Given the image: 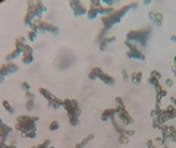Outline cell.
Returning a JSON list of instances; mask_svg holds the SVG:
<instances>
[{"label": "cell", "mask_w": 176, "mask_h": 148, "mask_svg": "<svg viewBox=\"0 0 176 148\" xmlns=\"http://www.w3.org/2000/svg\"><path fill=\"white\" fill-rule=\"evenodd\" d=\"M93 138H94V135H88V136H87V138L84 139V141H82L81 144H78V145H77V148H82V147H85L87 144L90 142V141H91Z\"/></svg>", "instance_id": "18"}, {"label": "cell", "mask_w": 176, "mask_h": 148, "mask_svg": "<svg viewBox=\"0 0 176 148\" xmlns=\"http://www.w3.org/2000/svg\"><path fill=\"white\" fill-rule=\"evenodd\" d=\"M148 18L153 21L157 27H162V24H163V15L162 13H157V12H148Z\"/></svg>", "instance_id": "12"}, {"label": "cell", "mask_w": 176, "mask_h": 148, "mask_svg": "<svg viewBox=\"0 0 176 148\" xmlns=\"http://www.w3.org/2000/svg\"><path fill=\"white\" fill-rule=\"evenodd\" d=\"M141 79H142V73H141V72H134L131 75V81L134 82V84H140Z\"/></svg>", "instance_id": "16"}, {"label": "cell", "mask_w": 176, "mask_h": 148, "mask_svg": "<svg viewBox=\"0 0 176 148\" xmlns=\"http://www.w3.org/2000/svg\"><path fill=\"white\" fill-rule=\"evenodd\" d=\"M150 34H151V29H150V28L129 31L126 35V41H131V43H135L136 45H142V47H144V45L147 44V40H148Z\"/></svg>", "instance_id": "2"}, {"label": "cell", "mask_w": 176, "mask_h": 148, "mask_svg": "<svg viewBox=\"0 0 176 148\" xmlns=\"http://www.w3.org/2000/svg\"><path fill=\"white\" fill-rule=\"evenodd\" d=\"M172 72H173V75L176 77V66H173V67H172Z\"/></svg>", "instance_id": "27"}, {"label": "cell", "mask_w": 176, "mask_h": 148, "mask_svg": "<svg viewBox=\"0 0 176 148\" xmlns=\"http://www.w3.org/2000/svg\"><path fill=\"white\" fill-rule=\"evenodd\" d=\"M131 9V6H123L122 9H119V10H115L112 15H109V16H106V18H103V24H104V27H106V29H109L110 27H113L115 24L117 22H120V19L126 15V12Z\"/></svg>", "instance_id": "3"}, {"label": "cell", "mask_w": 176, "mask_h": 148, "mask_svg": "<svg viewBox=\"0 0 176 148\" xmlns=\"http://www.w3.org/2000/svg\"><path fill=\"white\" fill-rule=\"evenodd\" d=\"M37 148H50V141H49V139H45L44 142L40 144V145H38Z\"/></svg>", "instance_id": "20"}, {"label": "cell", "mask_w": 176, "mask_h": 148, "mask_svg": "<svg viewBox=\"0 0 176 148\" xmlns=\"http://www.w3.org/2000/svg\"><path fill=\"white\" fill-rule=\"evenodd\" d=\"M35 38H37V31H31V32H29V40L34 41Z\"/></svg>", "instance_id": "23"}, {"label": "cell", "mask_w": 176, "mask_h": 148, "mask_svg": "<svg viewBox=\"0 0 176 148\" xmlns=\"http://www.w3.org/2000/svg\"><path fill=\"white\" fill-rule=\"evenodd\" d=\"M116 110H113V108H109V110H104V113L101 114V120H109V119H112L113 116H116Z\"/></svg>", "instance_id": "14"}, {"label": "cell", "mask_w": 176, "mask_h": 148, "mask_svg": "<svg viewBox=\"0 0 176 148\" xmlns=\"http://www.w3.org/2000/svg\"><path fill=\"white\" fill-rule=\"evenodd\" d=\"M9 132H12V128H9V126H6L5 123L2 125V144L6 142V138H8V134Z\"/></svg>", "instance_id": "15"}, {"label": "cell", "mask_w": 176, "mask_h": 148, "mask_svg": "<svg viewBox=\"0 0 176 148\" xmlns=\"http://www.w3.org/2000/svg\"><path fill=\"white\" fill-rule=\"evenodd\" d=\"M9 148H16V147H13V145H10V147Z\"/></svg>", "instance_id": "29"}, {"label": "cell", "mask_w": 176, "mask_h": 148, "mask_svg": "<svg viewBox=\"0 0 176 148\" xmlns=\"http://www.w3.org/2000/svg\"><path fill=\"white\" fill-rule=\"evenodd\" d=\"M123 79H125V81H128V79H129V77H128L126 71H123Z\"/></svg>", "instance_id": "26"}, {"label": "cell", "mask_w": 176, "mask_h": 148, "mask_svg": "<svg viewBox=\"0 0 176 148\" xmlns=\"http://www.w3.org/2000/svg\"><path fill=\"white\" fill-rule=\"evenodd\" d=\"M88 18L90 19H94L95 16H97V15H99V8H93V6H91L90 8V10H88Z\"/></svg>", "instance_id": "17"}, {"label": "cell", "mask_w": 176, "mask_h": 148, "mask_svg": "<svg viewBox=\"0 0 176 148\" xmlns=\"http://www.w3.org/2000/svg\"><path fill=\"white\" fill-rule=\"evenodd\" d=\"M175 63H176V57H175Z\"/></svg>", "instance_id": "30"}, {"label": "cell", "mask_w": 176, "mask_h": 148, "mask_svg": "<svg viewBox=\"0 0 176 148\" xmlns=\"http://www.w3.org/2000/svg\"><path fill=\"white\" fill-rule=\"evenodd\" d=\"M32 31H43V32H51V34H57L59 29L53 25H50V24H45L43 21H35V24L32 25Z\"/></svg>", "instance_id": "8"}, {"label": "cell", "mask_w": 176, "mask_h": 148, "mask_svg": "<svg viewBox=\"0 0 176 148\" xmlns=\"http://www.w3.org/2000/svg\"><path fill=\"white\" fill-rule=\"evenodd\" d=\"M125 45L128 47V53L126 56L131 59H136V60H145V56L141 53V50L138 49V45L135 43H131V41H126Z\"/></svg>", "instance_id": "7"}, {"label": "cell", "mask_w": 176, "mask_h": 148, "mask_svg": "<svg viewBox=\"0 0 176 148\" xmlns=\"http://www.w3.org/2000/svg\"><path fill=\"white\" fill-rule=\"evenodd\" d=\"M50 148H54V147H50Z\"/></svg>", "instance_id": "31"}, {"label": "cell", "mask_w": 176, "mask_h": 148, "mask_svg": "<svg viewBox=\"0 0 176 148\" xmlns=\"http://www.w3.org/2000/svg\"><path fill=\"white\" fill-rule=\"evenodd\" d=\"M29 10H28V15L25 18V24L27 25H31V22L34 21L35 18H40L41 15L45 12V8L43 3H29Z\"/></svg>", "instance_id": "5"}, {"label": "cell", "mask_w": 176, "mask_h": 148, "mask_svg": "<svg viewBox=\"0 0 176 148\" xmlns=\"http://www.w3.org/2000/svg\"><path fill=\"white\" fill-rule=\"evenodd\" d=\"M37 122H38V117L37 116H19L16 119V129L21 130L27 138H35Z\"/></svg>", "instance_id": "1"}, {"label": "cell", "mask_w": 176, "mask_h": 148, "mask_svg": "<svg viewBox=\"0 0 176 148\" xmlns=\"http://www.w3.org/2000/svg\"><path fill=\"white\" fill-rule=\"evenodd\" d=\"M172 41H175L176 43V35H172Z\"/></svg>", "instance_id": "28"}, {"label": "cell", "mask_w": 176, "mask_h": 148, "mask_svg": "<svg viewBox=\"0 0 176 148\" xmlns=\"http://www.w3.org/2000/svg\"><path fill=\"white\" fill-rule=\"evenodd\" d=\"M3 107H5V108H6V110H8V112H9V113H15V108L12 107V106H10V104L8 103L6 100H3Z\"/></svg>", "instance_id": "19"}, {"label": "cell", "mask_w": 176, "mask_h": 148, "mask_svg": "<svg viewBox=\"0 0 176 148\" xmlns=\"http://www.w3.org/2000/svg\"><path fill=\"white\" fill-rule=\"evenodd\" d=\"M104 43H106V44H110V43H115V41H116V38H115V37H109V38H104Z\"/></svg>", "instance_id": "21"}, {"label": "cell", "mask_w": 176, "mask_h": 148, "mask_svg": "<svg viewBox=\"0 0 176 148\" xmlns=\"http://www.w3.org/2000/svg\"><path fill=\"white\" fill-rule=\"evenodd\" d=\"M66 110H68V114H69V120L73 126L78 125V119L81 116V110H79V106L75 100H65V106H63Z\"/></svg>", "instance_id": "4"}, {"label": "cell", "mask_w": 176, "mask_h": 148, "mask_svg": "<svg viewBox=\"0 0 176 148\" xmlns=\"http://www.w3.org/2000/svg\"><path fill=\"white\" fill-rule=\"evenodd\" d=\"M22 88H24V91H25V92H28V90H29V85H28L27 82H24V84H22Z\"/></svg>", "instance_id": "24"}, {"label": "cell", "mask_w": 176, "mask_h": 148, "mask_svg": "<svg viewBox=\"0 0 176 148\" xmlns=\"http://www.w3.org/2000/svg\"><path fill=\"white\" fill-rule=\"evenodd\" d=\"M160 78H162V75H160L158 72H151L148 82L151 84V85H154L156 88H157V87H158V79H160Z\"/></svg>", "instance_id": "13"}, {"label": "cell", "mask_w": 176, "mask_h": 148, "mask_svg": "<svg viewBox=\"0 0 176 148\" xmlns=\"http://www.w3.org/2000/svg\"><path fill=\"white\" fill-rule=\"evenodd\" d=\"M90 79H101L104 84H107V85H113L115 84V78H112L110 75L107 73H104L100 67H94L93 71L90 72Z\"/></svg>", "instance_id": "6"}, {"label": "cell", "mask_w": 176, "mask_h": 148, "mask_svg": "<svg viewBox=\"0 0 176 148\" xmlns=\"http://www.w3.org/2000/svg\"><path fill=\"white\" fill-rule=\"evenodd\" d=\"M69 6H71V9L73 10V15H75V16H81V15L87 13V8L84 6V3H81V2H71Z\"/></svg>", "instance_id": "9"}, {"label": "cell", "mask_w": 176, "mask_h": 148, "mask_svg": "<svg viewBox=\"0 0 176 148\" xmlns=\"http://www.w3.org/2000/svg\"><path fill=\"white\" fill-rule=\"evenodd\" d=\"M164 84H166V87H172V85H173V81H172V79H166V81H164Z\"/></svg>", "instance_id": "25"}, {"label": "cell", "mask_w": 176, "mask_h": 148, "mask_svg": "<svg viewBox=\"0 0 176 148\" xmlns=\"http://www.w3.org/2000/svg\"><path fill=\"white\" fill-rule=\"evenodd\" d=\"M162 130H163V134H164L166 138L172 139V141H176V129L173 126L164 125V126H162Z\"/></svg>", "instance_id": "10"}, {"label": "cell", "mask_w": 176, "mask_h": 148, "mask_svg": "<svg viewBox=\"0 0 176 148\" xmlns=\"http://www.w3.org/2000/svg\"><path fill=\"white\" fill-rule=\"evenodd\" d=\"M59 128V123L57 122H51V125H50V130H56Z\"/></svg>", "instance_id": "22"}, {"label": "cell", "mask_w": 176, "mask_h": 148, "mask_svg": "<svg viewBox=\"0 0 176 148\" xmlns=\"http://www.w3.org/2000/svg\"><path fill=\"white\" fill-rule=\"evenodd\" d=\"M18 71V66L16 65H3L2 66V81L5 79V77L6 75H9V73H13V72H16Z\"/></svg>", "instance_id": "11"}]
</instances>
